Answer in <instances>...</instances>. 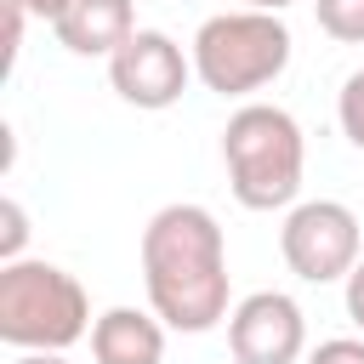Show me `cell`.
I'll list each match as a JSON object with an SVG mask.
<instances>
[{
	"label": "cell",
	"mask_w": 364,
	"mask_h": 364,
	"mask_svg": "<svg viewBox=\"0 0 364 364\" xmlns=\"http://www.w3.org/2000/svg\"><path fill=\"white\" fill-rule=\"evenodd\" d=\"M307 364H364V336H330L307 353Z\"/></svg>",
	"instance_id": "4fadbf2b"
},
{
	"label": "cell",
	"mask_w": 364,
	"mask_h": 364,
	"mask_svg": "<svg viewBox=\"0 0 364 364\" xmlns=\"http://www.w3.org/2000/svg\"><path fill=\"white\" fill-rule=\"evenodd\" d=\"M23 239H28V216L17 199H0V267L23 262Z\"/></svg>",
	"instance_id": "7c38bea8"
},
{
	"label": "cell",
	"mask_w": 364,
	"mask_h": 364,
	"mask_svg": "<svg viewBox=\"0 0 364 364\" xmlns=\"http://www.w3.org/2000/svg\"><path fill=\"white\" fill-rule=\"evenodd\" d=\"M97 364H165V318L154 307H108L91 324Z\"/></svg>",
	"instance_id": "9c48e42d"
},
{
	"label": "cell",
	"mask_w": 364,
	"mask_h": 364,
	"mask_svg": "<svg viewBox=\"0 0 364 364\" xmlns=\"http://www.w3.org/2000/svg\"><path fill=\"white\" fill-rule=\"evenodd\" d=\"M188 80H193V51H182L165 28H136L108 57V85L119 91V102H131L142 114L176 108Z\"/></svg>",
	"instance_id": "8992f818"
},
{
	"label": "cell",
	"mask_w": 364,
	"mask_h": 364,
	"mask_svg": "<svg viewBox=\"0 0 364 364\" xmlns=\"http://www.w3.org/2000/svg\"><path fill=\"white\" fill-rule=\"evenodd\" d=\"M336 119H341V136L364 154V68H353L341 80V97H336Z\"/></svg>",
	"instance_id": "8fae6325"
},
{
	"label": "cell",
	"mask_w": 364,
	"mask_h": 364,
	"mask_svg": "<svg viewBox=\"0 0 364 364\" xmlns=\"http://www.w3.org/2000/svg\"><path fill=\"white\" fill-rule=\"evenodd\" d=\"M0 6H17L23 17H40V23H57L68 0H0Z\"/></svg>",
	"instance_id": "9a60e30c"
},
{
	"label": "cell",
	"mask_w": 364,
	"mask_h": 364,
	"mask_svg": "<svg viewBox=\"0 0 364 364\" xmlns=\"http://www.w3.org/2000/svg\"><path fill=\"white\" fill-rule=\"evenodd\" d=\"M313 17L330 40L341 46H364V0H313Z\"/></svg>",
	"instance_id": "30bf717a"
},
{
	"label": "cell",
	"mask_w": 364,
	"mask_h": 364,
	"mask_svg": "<svg viewBox=\"0 0 364 364\" xmlns=\"http://www.w3.org/2000/svg\"><path fill=\"white\" fill-rule=\"evenodd\" d=\"M51 34L74 57H114L136 34V6L131 0H68Z\"/></svg>",
	"instance_id": "ba28073f"
},
{
	"label": "cell",
	"mask_w": 364,
	"mask_h": 364,
	"mask_svg": "<svg viewBox=\"0 0 364 364\" xmlns=\"http://www.w3.org/2000/svg\"><path fill=\"white\" fill-rule=\"evenodd\" d=\"M222 165L228 188L245 210H290L301 205L307 176V136L290 108L279 102H239L222 125Z\"/></svg>",
	"instance_id": "7a4b0ae2"
},
{
	"label": "cell",
	"mask_w": 364,
	"mask_h": 364,
	"mask_svg": "<svg viewBox=\"0 0 364 364\" xmlns=\"http://www.w3.org/2000/svg\"><path fill=\"white\" fill-rule=\"evenodd\" d=\"M233 364H296L307 353V313L284 290H250L228 313Z\"/></svg>",
	"instance_id": "52a82bcc"
},
{
	"label": "cell",
	"mask_w": 364,
	"mask_h": 364,
	"mask_svg": "<svg viewBox=\"0 0 364 364\" xmlns=\"http://www.w3.org/2000/svg\"><path fill=\"white\" fill-rule=\"evenodd\" d=\"M284 6H296V0H245V11H273V17H284Z\"/></svg>",
	"instance_id": "2e32d148"
},
{
	"label": "cell",
	"mask_w": 364,
	"mask_h": 364,
	"mask_svg": "<svg viewBox=\"0 0 364 364\" xmlns=\"http://www.w3.org/2000/svg\"><path fill=\"white\" fill-rule=\"evenodd\" d=\"M193 80L216 97H250L290 68V28L273 11H216L193 34Z\"/></svg>",
	"instance_id": "277c9868"
},
{
	"label": "cell",
	"mask_w": 364,
	"mask_h": 364,
	"mask_svg": "<svg viewBox=\"0 0 364 364\" xmlns=\"http://www.w3.org/2000/svg\"><path fill=\"white\" fill-rule=\"evenodd\" d=\"M358 245H364L358 216L341 199H301L284 210L279 256L301 284H347V273L364 262Z\"/></svg>",
	"instance_id": "5b68a950"
},
{
	"label": "cell",
	"mask_w": 364,
	"mask_h": 364,
	"mask_svg": "<svg viewBox=\"0 0 364 364\" xmlns=\"http://www.w3.org/2000/svg\"><path fill=\"white\" fill-rule=\"evenodd\" d=\"M91 296L57 262H6L0 267V341L17 353H68L91 336Z\"/></svg>",
	"instance_id": "3957f363"
},
{
	"label": "cell",
	"mask_w": 364,
	"mask_h": 364,
	"mask_svg": "<svg viewBox=\"0 0 364 364\" xmlns=\"http://www.w3.org/2000/svg\"><path fill=\"white\" fill-rule=\"evenodd\" d=\"M341 301H347V318L364 330V262L347 273V284H341Z\"/></svg>",
	"instance_id": "5bb4252c"
},
{
	"label": "cell",
	"mask_w": 364,
	"mask_h": 364,
	"mask_svg": "<svg viewBox=\"0 0 364 364\" xmlns=\"http://www.w3.org/2000/svg\"><path fill=\"white\" fill-rule=\"evenodd\" d=\"M11 364H68V358H63V353H17Z\"/></svg>",
	"instance_id": "e0dca14e"
},
{
	"label": "cell",
	"mask_w": 364,
	"mask_h": 364,
	"mask_svg": "<svg viewBox=\"0 0 364 364\" xmlns=\"http://www.w3.org/2000/svg\"><path fill=\"white\" fill-rule=\"evenodd\" d=\"M142 290L148 307L165 318V330L205 336L233 313V284H228V233L222 222L193 205H159L142 228Z\"/></svg>",
	"instance_id": "6da1fadb"
}]
</instances>
